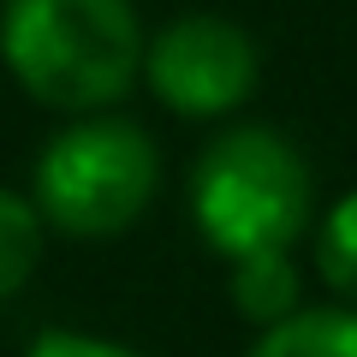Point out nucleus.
I'll return each instance as SVG.
<instances>
[{
    "label": "nucleus",
    "mask_w": 357,
    "mask_h": 357,
    "mask_svg": "<svg viewBox=\"0 0 357 357\" xmlns=\"http://www.w3.org/2000/svg\"><path fill=\"white\" fill-rule=\"evenodd\" d=\"M232 304H238L244 321L268 328L298 310V268L286 250H250L232 262Z\"/></svg>",
    "instance_id": "423d86ee"
},
{
    "label": "nucleus",
    "mask_w": 357,
    "mask_h": 357,
    "mask_svg": "<svg viewBox=\"0 0 357 357\" xmlns=\"http://www.w3.org/2000/svg\"><path fill=\"white\" fill-rule=\"evenodd\" d=\"M24 357H137V351L107 345V340H96V333H66V328H54V333H42Z\"/></svg>",
    "instance_id": "1a4fd4ad"
},
{
    "label": "nucleus",
    "mask_w": 357,
    "mask_h": 357,
    "mask_svg": "<svg viewBox=\"0 0 357 357\" xmlns=\"http://www.w3.org/2000/svg\"><path fill=\"white\" fill-rule=\"evenodd\" d=\"M316 268L345 304H357V191L328 208V220L316 232Z\"/></svg>",
    "instance_id": "6e6552de"
},
{
    "label": "nucleus",
    "mask_w": 357,
    "mask_h": 357,
    "mask_svg": "<svg viewBox=\"0 0 357 357\" xmlns=\"http://www.w3.org/2000/svg\"><path fill=\"white\" fill-rule=\"evenodd\" d=\"M143 77L161 107L185 119H215L250 102L262 60L238 24L197 13V18H173L155 42H143Z\"/></svg>",
    "instance_id": "20e7f679"
},
{
    "label": "nucleus",
    "mask_w": 357,
    "mask_h": 357,
    "mask_svg": "<svg viewBox=\"0 0 357 357\" xmlns=\"http://www.w3.org/2000/svg\"><path fill=\"white\" fill-rule=\"evenodd\" d=\"M42 262V208L0 185V304L36 274Z\"/></svg>",
    "instance_id": "0eeeda50"
},
{
    "label": "nucleus",
    "mask_w": 357,
    "mask_h": 357,
    "mask_svg": "<svg viewBox=\"0 0 357 357\" xmlns=\"http://www.w3.org/2000/svg\"><path fill=\"white\" fill-rule=\"evenodd\" d=\"M161 149L131 119H77L54 131L36 161V208L66 238H114L149 208Z\"/></svg>",
    "instance_id": "7ed1b4c3"
},
{
    "label": "nucleus",
    "mask_w": 357,
    "mask_h": 357,
    "mask_svg": "<svg viewBox=\"0 0 357 357\" xmlns=\"http://www.w3.org/2000/svg\"><path fill=\"white\" fill-rule=\"evenodd\" d=\"M310 167L280 131L238 126L197 155L191 173V220L203 244L227 262L250 250H292L310 227Z\"/></svg>",
    "instance_id": "f03ea898"
},
{
    "label": "nucleus",
    "mask_w": 357,
    "mask_h": 357,
    "mask_svg": "<svg viewBox=\"0 0 357 357\" xmlns=\"http://www.w3.org/2000/svg\"><path fill=\"white\" fill-rule=\"evenodd\" d=\"M250 357H357V310H292L262 328Z\"/></svg>",
    "instance_id": "39448f33"
},
{
    "label": "nucleus",
    "mask_w": 357,
    "mask_h": 357,
    "mask_svg": "<svg viewBox=\"0 0 357 357\" xmlns=\"http://www.w3.org/2000/svg\"><path fill=\"white\" fill-rule=\"evenodd\" d=\"M0 54L42 107L102 114L143 72L131 0H6Z\"/></svg>",
    "instance_id": "f257e3e1"
}]
</instances>
